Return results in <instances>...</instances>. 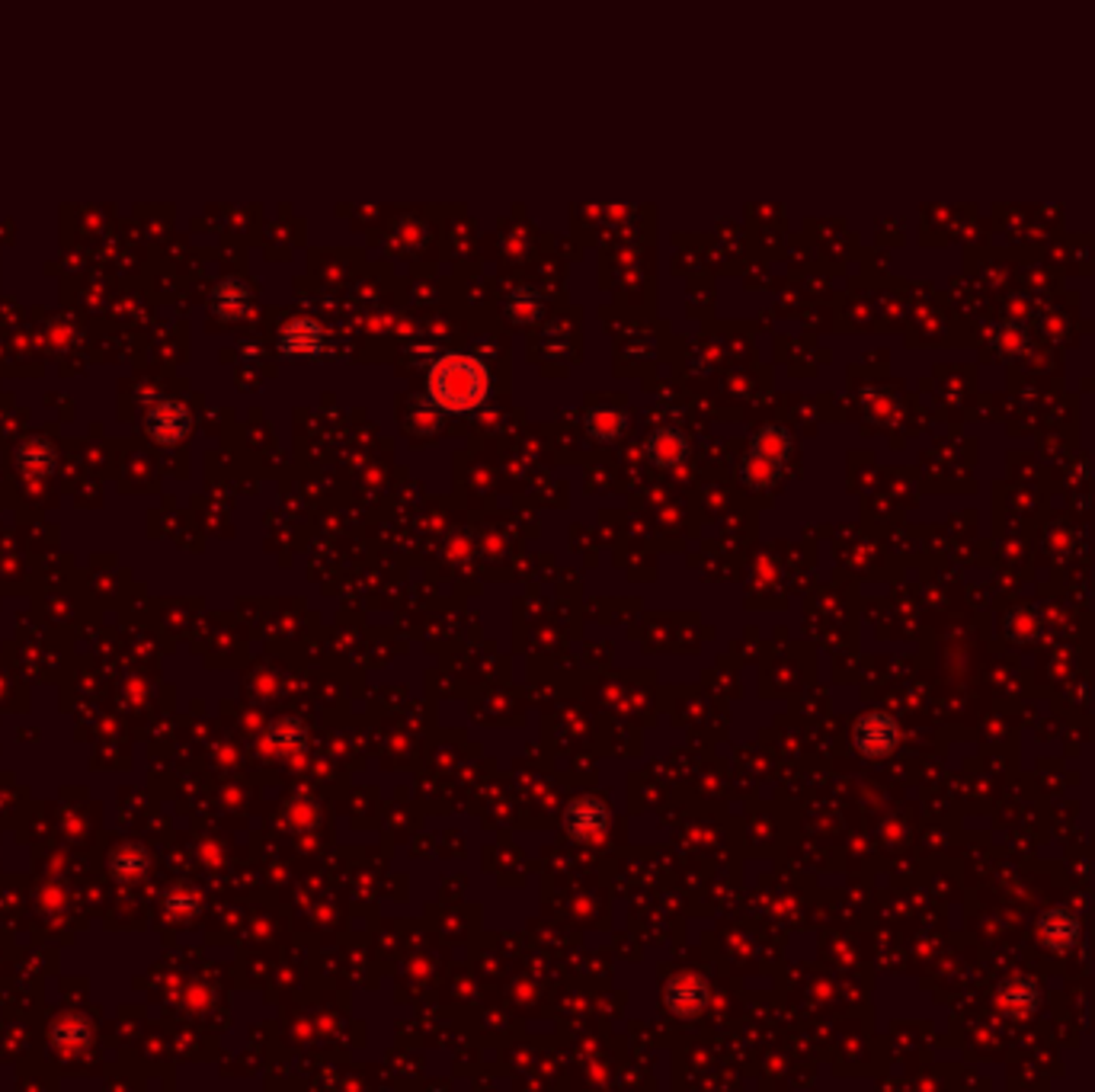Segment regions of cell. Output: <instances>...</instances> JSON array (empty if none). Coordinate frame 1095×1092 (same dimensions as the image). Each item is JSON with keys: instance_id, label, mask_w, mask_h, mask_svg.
I'll use <instances>...</instances> for the list:
<instances>
[{"instance_id": "6da1fadb", "label": "cell", "mask_w": 1095, "mask_h": 1092, "mask_svg": "<svg viewBox=\"0 0 1095 1092\" xmlns=\"http://www.w3.org/2000/svg\"><path fill=\"white\" fill-rule=\"evenodd\" d=\"M487 388H491V378L474 356H445L430 369V401L445 414L478 410Z\"/></svg>"}, {"instance_id": "7a4b0ae2", "label": "cell", "mask_w": 1095, "mask_h": 1092, "mask_svg": "<svg viewBox=\"0 0 1095 1092\" xmlns=\"http://www.w3.org/2000/svg\"><path fill=\"white\" fill-rule=\"evenodd\" d=\"M609 827V811L596 798H580L564 811V830L580 843H596L605 837Z\"/></svg>"}, {"instance_id": "3957f363", "label": "cell", "mask_w": 1095, "mask_h": 1092, "mask_svg": "<svg viewBox=\"0 0 1095 1092\" xmlns=\"http://www.w3.org/2000/svg\"><path fill=\"white\" fill-rule=\"evenodd\" d=\"M663 999H666L669 1012H676L682 1019H692L695 1012H702L708 1003V984L699 974H679V978L666 984Z\"/></svg>"}, {"instance_id": "277c9868", "label": "cell", "mask_w": 1095, "mask_h": 1092, "mask_svg": "<svg viewBox=\"0 0 1095 1092\" xmlns=\"http://www.w3.org/2000/svg\"><path fill=\"white\" fill-rule=\"evenodd\" d=\"M686 455H689V443L679 430L663 427L648 440V458L656 468H676L686 461Z\"/></svg>"}, {"instance_id": "5b68a950", "label": "cell", "mask_w": 1095, "mask_h": 1092, "mask_svg": "<svg viewBox=\"0 0 1095 1092\" xmlns=\"http://www.w3.org/2000/svg\"><path fill=\"white\" fill-rule=\"evenodd\" d=\"M320 343H324V337H320V327L311 324V320H295V324L282 333V350L286 353L311 356L320 350Z\"/></svg>"}, {"instance_id": "8992f818", "label": "cell", "mask_w": 1095, "mask_h": 1092, "mask_svg": "<svg viewBox=\"0 0 1095 1092\" xmlns=\"http://www.w3.org/2000/svg\"><path fill=\"white\" fill-rule=\"evenodd\" d=\"M894 743V727L887 717H868V721H861L858 727V747L865 753H884L887 747Z\"/></svg>"}, {"instance_id": "52a82bcc", "label": "cell", "mask_w": 1095, "mask_h": 1092, "mask_svg": "<svg viewBox=\"0 0 1095 1092\" xmlns=\"http://www.w3.org/2000/svg\"><path fill=\"white\" fill-rule=\"evenodd\" d=\"M753 455L766 458V461H772V465L779 468L782 461H785V455H788V433L779 430V427L759 430L756 440H753Z\"/></svg>"}, {"instance_id": "ba28073f", "label": "cell", "mask_w": 1095, "mask_h": 1092, "mask_svg": "<svg viewBox=\"0 0 1095 1092\" xmlns=\"http://www.w3.org/2000/svg\"><path fill=\"white\" fill-rule=\"evenodd\" d=\"M586 427L592 436H599V440H615V436L625 430V417L618 414V410H592L586 417Z\"/></svg>"}, {"instance_id": "9c48e42d", "label": "cell", "mask_w": 1095, "mask_h": 1092, "mask_svg": "<svg viewBox=\"0 0 1095 1092\" xmlns=\"http://www.w3.org/2000/svg\"><path fill=\"white\" fill-rule=\"evenodd\" d=\"M743 478H746V484H753V487H766V484H772V478H776V465L750 452V458H746V465H743Z\"/></svg>"}, {"instance_id": "30bf717a", "label": "cell", "mask_w": 1095, "mask_h": 1092, "mask_svg": "<svg viewBox=\"0 0 1095 1092\" xmlns=\"http://www.w3.org/2000/svg\"><path fill=\"white\" fill-rule=\"evenodd\" d=\"M302 740H305V734H302V727L295 724V721H286V724L276 727V743H279V747H286V750L302 747Z\"/></svg>"}, {"instance_id": "8fae6325", "label": "cell", "mask_w": 1095, "mask_h": 1092, "mask_svg": "<svg viewBox=\"0 0 1095 1092\" xmlns=\"http://www.w3.org/2000/svg\"><path fill=\"white\" fill-rule=\"evenodd\" d=\"M510 311H513V317H519V320H532L535 311H538V302L532 299V295H525V299H519L516 305H510Z\"/></svg>"}]
</instances>
